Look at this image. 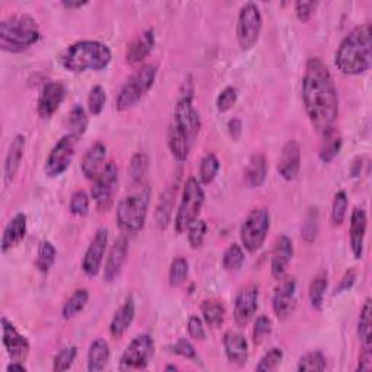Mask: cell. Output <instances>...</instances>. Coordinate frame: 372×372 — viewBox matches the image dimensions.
I'll list each match as a JSON object with an SVG mask.
<instances>
[{
    "instance_id": "cell-1",
    "label": "cell",
    "mask_w": 372,
    "mask_h": 372,
    "mask_svg": "<svg viewBox=\"0 0 372 372\" xmlns=\"http://www.w3.org/2000/svg\"><path fill=\"white\" fill-rule=\"evenodd\" d=\"M307 116L319 134L334 128L339 116V97L333 76L319 57L308 58L301 83Z\"/></svg>"
},
{
    "instance_id": "cell-28",
    "label": "cell",
    "mask_w": 372,
    "mask_h": 372,
    "mask_svg": "<svg viewBox=\"0 0 372 372\" xmlns=\"http://www.w3.org/2000/svg\"><path fill=\"white\" fill-rule=\"evenodd\" d=\"M25 146H26V138L22 134L15 136V138L12 140L9 146L6 159H5V185L6 186L11 185L18 175V170L21 168L22 158H23Z\"/></svg>"
},
{
    "instance_id": "cell-42",
    "label": "cell",
    "mask_w": 372,
    "mask_h": 372,
    "mask_svg": "<svg viewBox=\"0 0 372 372\" xmlns=\"http://www.w3.org/2000/svg\"><path fill=\"white\" fill-rule=\"evenodd\" d=\"M55 258H57V251H55L54 244L48 240L43 241L38 247V253H37V259H35L37 269L43 273H47L53 268Z\"/></svg>"
},
{
    "instance_id": "cell-58",
    "label": "cell",
    "mask_w": 372,
    "mask_h": 372,
    "mask_svg": "<svg viewBox=\"0 0 372 372\" xmlns=\"http://www.w3.org/2000/svg\"><path fill=\"white\" fill-rule=\"evenodd\" d=\"M227 128H229V134L230 137L237 141L240 137H241V133H243V124L239 118H233L229 121L227 124Z\"/></svg>"
},
{
    "instance_id": "cell-30",
    "label": "cell",
    "mask_w": 372,
    "mask_h": 372,
    "mask_svg": "<svg viewBox=\"0 0 372 372\" xmlns=\"http://www.w3.org/2000/svg\"><path fill=\"white\" fill-rule=\"evenodd\" d=\"M177 192V183H170L168 188L160 194L158 207H156V223L160 230H165L172 221V214L175 207V198Z\"/></svg>"
},
{
    "instance_id": "cell-29",
    "label": "cell",
    "mask_w": 372,
    "mask_h": 372,
    "mask_svg": "<svg viewBox=\"0 0 372 372\" xmlns=\"http://www.w3.org/2000/svg\"><path fill=\"white\" fill-rule=\"evenodd\" d=\"M268 176V162L263 154L258 153L247 162L244 168V182L249 188H261Z\"/></svg>"
},
{
    "instance_id": "cell-46",
    "label": "cell",
    "mask_w": 372,
    "mask_h": 372,
    "mask_svg": "<svg viewBox=\"0 0 372 372\" xmlns=\"http://www.w3.org/2000/svg\"><path fill=\"white\" fill-rule=\"evenodd\" d=\"M77 356V348L76 346H66L61 351L57 352V355L53 359V369L55 372H63L72 368Z\"/></svg>"
},
{
    "instance_id": "cell-23",
    "label": "cell",
    "mask_w": 372,
    "mask_h": 372,
    "mask_svg": "<svg viewBox=\"0 0 372 372\" xmlns=\"http://www.w3.org/2000/svg\"><path fill=\"white\" fill-rule=\"evenodd\" d=\"M368 227V217L363 208L356 207L351 215V224H349V240H351V249L355 259H361L363 255V241L366 236Z\"/></svg>"
},
{
    "instance_id": "cell-56",
    "label": "cell",
    "mask_w": 372,
    "mask_h": 372,
    "mask_svg": "<svg viewBox=\"0 0 372 372\" xmlns=\"http://www.w3.org/2000/svg\"><path fill=\"white\" fill-rule=\"evenodd\" d=\"M356 369L365 372L372 369V345H361V354Z\"/></svg>"
},
{
    "instance_id": "cell-9",
    "label": "cell",
    "mask_w": 372,
    "mask_h": 372,
    "mask_svg": "<svg viewBox=\"0 0 372 372\" xmlns=\"http://www.w3.org/2000/svg\"><path fill=\"white\" fill-rule=\"evenodd\" d=\"M270 229V214L266 208L252 209L240 227V240L243 249L255 253L262 249Z\"/></svg>"
},
{
    "instance_id": "cell-57",
    "label": "cell",
    "mask_w": 372,
    "mask_h": 372,
    "mask_svg": "<svg viewBox=\"0 0 372 372\" xmlns=\"http://www.w3.org/2000/svg\"><path fill=\"white\" fill-rule=\"evenodd\" d=\"M355 281H356V270H355V269H349V270H348V272L344 275L342 281H340L339 287L336 288V292H334V295H337V294H340V292L349 291V290L354 287Z\"/></svg>"
},
{
    "instance_id": "cell-43",
    "label": "cell",
    "mask_w": 372,
    "mask_h": 372,
    "mask_svg": "<svg viewBox=\"0 0 372 372\" xmlns=\"http://www.w3.org/2000/svg\"><path fill=\"white\" fill-rule=\"evenodd\" d=\"M244 259H246V256H244L243 247L237 243H233L227 247L224 255H223V266H224L226 270L236 272L243 266Z\"/></svg>"
},
{
    "instance_id": "cell-59",
    "label": "cell",
    "mask_w": 372,
    "mask_h": 372,
    "mask_svg": "<svg viewBox=\"0 0 372 372\" xmlns=\"http://www.w3.org/2000/svg\"><path fill=\"white\" fill-rule=\"evenodd\" d=\"M89 2L87 0H63V2H61V5H63V8L66 9H70V11H76V9H80L83 6H86Z\"/></svg>"
},
{
    "instance_id": "cell-27",
    "label": "cell",
    "mask_w": 372,
    "mask_h": 372,
    "mask_svg": "<svg viewBox=\"0 0 372 372\" xmlns=\"http://www.w3.org/2000/svg\"><path fill=\"white\" fill-rule=\"evenodd\" d=\"M26 230H28L26 215L23 212H18L5 227L2 243H0V246H2V252L8 253L9 251L13 249V247H16L25 239Z\"/></svg>"
},
{
    "instance_id": "cell-32",
    "label": "cell",
    "mask_w": 372,
    "mask_h": 372,
    "mask_svg": "<svg viewBox=\"0 0 372 372\" xmlns=\"http://www.w3.org/2000/svg\"><path fill=\"white\" fill-rule=\"evenodd\" d=\"M201 313H202L204 322L209 327L217 329L224 323L226 307L219 300H205L201 304Z\"/></svg>"
},
{
    "instance_id": "cell-4",
    "label": "cell",
    "mask_w": 372,
    "mask_h": 372,
    "mask_svg": "<svg viewBox=\"0 0 372 372\" xmlns=\"http://www.w3.org/2000/svg\"><path fill=\"white\" fill-rule=\"evenodd\" d=\"M112 61V51L104 43L83 40L69 45L60 55V63L70 73L101 72Z\"/></svg>"
},
{
    "instance_id": "cell-35",
    "label": "cell",
    "mask_w": 372,
    "mask_h": 372,
    "mask_svg": "<svg viewBox=\"0 0 372 372\" xmlns=\"http://www.w3.org/2000/svg\"><path fill=\"white\" fill-rule=\"evenodd\" d=\"M327 287H329V279H327V273L326 272L317 273L312 279V283H310L308 298H310V302H312L313 308L319 310V312L323 308V302H324V295H326Z\"/></svg>"
},
{
    "instance_id": "cell-49",
    "label": "cell",
    "mask_w": 372,
    "mask_h": 372,
    "mask_svg": "<svg viewBox=\"0 0 372 372\" xmlns=\"http://www.w3.org/2000/svg\"><path fill=\"white\" fill-rule=\"evenodd\" d=\"M186 231H188V240L192 249H199L207 236V223L201 219H197Z\"/></svg>"
},
{
    "instance_id": "cell-50",
    "label": "cell",
    "mask_w": 372,
    "mask_h": 372,
    "mask_svg": "<svg viewBox=\"0 0 372 372\" xmlns=\"http://www.w3.org/2000/svg\"><path fill=\"white\" fill-rule=\"evenodd\" d=\"M237 98H239V93H237V89L234 86L224 87L220 92V95L217 97V101H215L217 109H219V112L230 111L236 105Z\"/></svg>"
},
{
    "instance_id": "cell-8",
    "label": "cell",
    "mask_w": 372,
    "mask_h": 372,
    "mask_svg": "<svg viewBox=\"0 0 372 372\" xmlns=\"http://www.w3.org/2000/svg\"><path fill=\"white\" fill-rule=\"evenodd\" d=\"M205 202V192L202 183L197 177H188L183 185L180 204L175 217V230L177 234L185 233L198 219Z\"/></svg>"
},
{
    "instance_id": "cell-6",
    "label": "cell",
    "mask_w": 372,
    "mask_h": 372,
    "mask_svg": "<svg viewBox=\"0 0 372 372\" xmlns=\"http://www.w3.org/2000/svg\"><path fill=\"white\" fill-rule=\"evenodd\" d=\"M151 190L144 185L124 198L116 208V224L124 234L140 233L147 220Z\"/></svg>"
},
{
    "instance_id": "cell-24",
    "label": "cell",
    "mask_w": 372,
    "mask_h": 372,
    "mask_svg": "<svg viewBox=\"0 0 372 372\" xmlns=\"http://www.w3.org/2000/svg\"><path fill=\"white\" fill-rule=\"evenodd\" d=\"M106 151H108L106 146L101 141L95 143L87 148V151L84 153V156L82 159V165H80L82 173L84 175L86 179L93 180L101 173V170L105 166L104 162L106 159Z\"/></svg>"
},
{
    "instance_id": "cell-18",
    "label": "cell",
    "mask_w": 372,
    "mask_h": 372,
    "mask_svg": "<svg viewBox=\"0 0 372 372\" xmlns=\"http://www.w3.org/2000/svg\"><path fill=\"white\" fill-rule=\"evenodd\" d=\"M66 93H67L66 86L61 82L54 80L44 84L37 104L38 115L41 118L53 116L55 111L60 108V105L66 99Z\"/></svg>"
},
{
    "instance_id": "cell-60",
    "label": "cell",
    "mask_w": 372,
    "mask_h": 372,
    "mask_svg": "<svg viewBox=\"0 0 372 372\" xmlns=\"http://www.w3.org/2000/svg\"><path fill=\"white\" fill-rule=\"evenodd\" d=\"M6 371H8V372H12V371H21V372H25V371H26V366L23 365V362L12 361V362L6 366Z\"/></svg>"
},
{
    "instance_id": "cell-53",
    "label": "cell",
    "mask_w": 372,
    "mask_h": 372,
    "mask_svg": "<svg viewBox=\"0 0 372 372\" xmlns=\"http://www.w3.org/2000/svg\"><path fill=\"white\" fill-rule=\"evenodd\" d=\"M170 349H172L173 354H176V355H179L182 358H186V359L195 361L198 358L194 345L190 342L188 339H183V337L179 339L173 346H170Z\"/></svg>"
},
{
    "instance_id": "cell-13",
    "label": "cell",
    "mask_w": 372,
    "mask_h": 372,
    "mask_svg": "<svg viewBox=\"0 0 372 372\" xmlns=\"http://www.w3.org/2000/svg\"><path fill=\"white\" fill-rule=\"evenodd\" d=\"M154 355V340L150 334L143 333L136 336L130 345L122 352L119 365L121 369H146Z\"/></svg>"
},
{
    "instance_id": "cell-36",
    "label": "cell",
    "mask_w": 372,
    "mask_h": 372,
    "mask_svg": "<svg viewBox=\"0 0 372 372\" xmlns=\"http://www.w3.org/2000/svg\"><path fill=\"white\" fill-rule=\"evenodd\" d=\"M358 336L361 345H372V304L371 298H366L363 302L359 320H358Z\"/></svg>"
},
{
    "instance_id": "cell-14",
    "label": "cell",
    "mask_w": 372,
    "mask_h": 372,
    "mask_svg": "<svg viewBox=\"0 0 372 372\" xmlns=\"http://www.w3.org/2000/svg\"><path fill=\"white\" fill-rule=\"evenodd\" d=\"M273 313L279 320H287L297 307V279L295 276H284L279 279V284L272 297Z\"/></svg>"
},
{
    "instance_id": "cell-48",
    "label": "cell",
    "mask_w": 372,
    "mask_h": 372,
    "mask_svg": "<svg viewBox=\"0 0 372 372\" xmlns=\"http://www.w3.org/2000/svg\"><path fill=\"white\" fill-rule=\"evenodd\" d=\"M148 168V158L144 153H136L128 168V175L134 183L140 182L141 177L146 175Z\"/></svg>"
},
{
    "instance_id": "cell-45",
    "label": "cell",
    "mask_w": 372,
    "mask_h": 372,
    "mask_svg": "<svg viewBox=\"0 0 372 372\" xmlns=\"http://www.w3.org/2000/svg\"><path fill=\"white\" fill-rule=\"evenodd\" d=\"M348 195L345 191H339L334 195L332 205V221L333 226H342L348 214Z\"/></svg>"
},
{
    "instance_id": "cell-12",
    "label": "cell",
    "mask_w": 372,
    "mask_h": 372,
    "mask_svg": "<svg viewBox=\"0 0 372 372\" xmlns=\"http://www.w3.org/2000/svg\"><path fill=\"white\" fill-rule=\"evenodd\" d=\"M118 168L114 162L105 165L101 173L93 179L92 198L101 212L108 211L112 207L115 192L118 188Z\"/></svg>"
},
{
    "instance_id": "cell-5",
    "label": "cell",
    "mask_w": 372,
    "mask_h": 372,
    "mask_svg": "<svg viewBox=\"0 0 372 372\" xmlns=\"http://www.w3.org/2000/svg\"><path fill=\"white\" fill-rule=\"evenodd\" d=\"M40 38V28L33 16L19 13L0 22V48L4 51L22 53L37 44Z\"/></svg>"
},
{
    "instance_id": "cell-54",
    "label": "cell",
    "mask_w": 372,
    "mask_h": 372,
    "mask_svg": "<svg viewBox=\"0 0 372 372\" xmlns=\"http://www.w3.org/2000/svg\"><path fill=\"white\" fill-rule=\"evenodd\" d=\"M319 2H297L295 4V13L301 22H308L314 15Z\"/></svg>"
},
{
    "instance_id": "cell-33",
    "label": "cell",
    "mask_w": 372,
    "mask_h": 372,
    "mask_svg": "<svg viewBox=\"0 0 372 372\" xmlns=\"http://www.w3.org/2000/svg\"><path fill=\"white\" fill-rule=\"evenodd\" d=\"M89 302V291L86 288H79L76 290L63 304L61 308V314H63L65 320H70L76 317L79 313H82L84 307Z\"/></svg>"
},
{
    "instance_id": "cell-16",
    "label": "cell",
    "mask_w": 372,
    "mask_h": 372,
    "mask_svg": "<svg viewBox=\"0 0 372 372\" xmlns=\"http://www.w3.org/2000/svg\"><path fill=\"white\" fill-rule=\"evenodd\" d=\"M259 307L258 285H247L239 291L234 301V320L237 326L244 327L255 317Z\"/></svg>"
},
{
    "instance_id": "cell-20",
    "label": "cell",
    "mask_w": 372,
    "mask_h": 372,
    "mask_svg": "<svg viewBox=\"0 0 372 372\" xmlns=\"http://www.w3.org/2000/svg\"><path fill=\"white\" fill-rule=\"evenodd\" d=\"M294 258V243L288 236H279L273 244L270 256V272L275 279L285 276L288 266Z\"/></svg>"
},
{
    "instance_id": "cell-41",
    "label": "cell",
    "mask_w": 372,
    "mask_h": 372,
    "mask_svg": "<svg viewBox=\"0 0 372 372\" xmlns=\"http://www.w3.org/2000/svg\"><path fill=\"white\" fill-rule=\"evenodd\" d=\"M327 366V362H326V356L319 352V351H313V352H307L305 355H302L298 361V366H297V371L300 372H322L324 371Z\"/></svg>"
},
{
    "instance_id": "cell-3",
    "label": "cell",
    "mask_w": 372,
    "mask_h": 372,
    "mask_svg": "<svg viewBox=\"0 0 372 372\" xmlns=\"http://www.w3.org/2000/svg\"><path fill=\"white\" fill-rule=\"evenodd\" d=\"M372 29L369 23L354 28L340 43L336 54V67L348 76H358L369 70L372 60Z\"/></svg>"
},
{
    "instance_id": "cell-26",
    "label": "cell",
    "mask_w": 372,
    "mask_h": 372,
    "mask_svg": "<svg viewBox=\"0 0 372 372\" xmlns=\"http://www.w3.org/2000/svg\"><path fill=\"white\" fill-rule=\"evenodd\" d=\"M134 317H136V301H134L133 297H128L126 301L122 302V305L116 310L112 320H111V324H109L111 334L115 339L122 337L124 333H126L131 327Z\"/></svg>"
},
{
    "instance_id": "cell-55",
    "label": "cell",
    "mask_w": 372,
    "mask_h": 372,
    "mask_svg": "<svg viewBox=\"0 0 372 372\" xmlns=\"http://www.w3.org/2000/svg\"><path fill=\"white\" fill-rule=\"evenodd\" d=\"M188 333L194 340H205L207 333H205V327H204V322L198 317V316H191L188 320Z\"/></svg>"
},
{
    "instance_id": "cell-22",
    "label": "cell",
    "mask_w": 372,
    "mask_h": 372,
    "mask_svg": "<svg viewBox=\"0 0 372 372\" xmlns=\"http://www.w3.org/2000/svg\"><path fill=\"white\" fill-rule=\"evenodd\" d=\"M223 346L230 363L237 366L246 365L247 358H249V344H247V339L241 333L236 330H227L223 336Z\"/></svg>"
},
{
    "instance_id": "cell-39",
    "label": "cell",
    "mask_w": 372,
    "mask_h": 372,
    "mask_svg": "<svg viewBox=\"0 0 372 372\" xmlns=\"http://www.w3.org/2000/svg\"><path fill=\"white\" fill-rule=\"evenodd\" d=\"M220 168V160L214 153L205 154L199 165V182L202 185H211L215 180L217 175H219Z\"/></svg>"
},
{
    "instance_id": "cell-2",
    "label": "cell",
    "mask_w": 372,
    "mask_h": 372,
    "mask_svg": "<svg viewBox=\"0 0 372 372\" xmlns=\"http://www.w3.org/2000/svg\"><path fill=\"white\" fill-rule=\"evenodd\" d=\"M201 130V116L194 105V80L188 76L180 86L179 98L168 130V146L177 162H186Z\"/></svg>"
},
{
    "instance_id": "cell-40",
    "label": "cell",
    "mask_w": 372,
    "mask_h": 372,
    "mask_svg": "<svg viewBox=\"0 0 372 372\" xmlns=\"http://www.w3.org/2000/svg\"><path fill=\"white\" fill-rule=\"evenodd\" d=\"M190 275V262L185 258H176L169 268V284L173 288L183 285Z\"/></svg>"
},
{
    "instance_id": "cell-15",
    "label": "cell",
    "mask_w": 372,
    "mask_h": 372,
    "mask_svg": "<svg viewBox=\"0 0 372 372\" xmlns=\"http://www.w3.org/2000/svg\"><path fill=\"white\" fill-rule=\"evenodd\" d=\"M106 246H108V229L101 227L98 229L97 234L93 236L82 261V269L84 275H87L89 278L97 276L101 272L104 258L106 253Z\"/></svg>"
},
{
    "instance_id": "cell-10",
    "label": "cell",
    "mask_w": 372,
    "mask_h": 372,
    "mask_svg": "<svg viewBox=\"0 0 372 372\" xmlns=\"http://www.w3.org/2000/svg\"><path fill=\"white\" fill-rule=\"evenodd\" d=\"M263 19L256 4H246L241 6L237 18L236 35L241 51L252 50L259 41Z\"/></svg>"
},
{
    "instance_id": "cell-61",
    "label": "cell",
    "mask_w": 372,
    "mask_h": 372,
    "mask_svg": "<svg viewBox=\"0 0 372 372\" xmlns=\"http://www.w3.org/2000/svg\"><path fill=\"white\" fill-rule=\"evenodd\" d=\"M166 371H177V366H175V365H169V366H166Z\"/></svg>"
},
{
    "instance_id": "cell-19",
    "label": "cell",
    "mask_w": 372,
    "mask_h": 372,
    "mask_svg": "<svg viewBox=\"0 0 372 372\" xmlns=\"http://www.w3.org/2000/svg\"><path fill=\"white\" fill-rule=\"evenodd\" d=\"M128 258V240L126 236H119L111 246L108 258L104 266V281L114 283L122 272Z\"/></svg>"
},
{
    "instance_id": "cell-37",
    "label": "cell",
    "mask_w": 372,
    "mask_h": 372,
    "mask_svg": "<svg viewBox=\"0 0 372 372\" xmlns=\"http://www.w3.org/2000/svg\"><path fill=\"white\" fill-rule=\"evenodd\" d=\"M67 127L70 130V134L76 137H80L86 133L89 127V116H87L86 109L82 105L76 104L70 109L69 116H67Z\"/></svg>"
},
{
    "instance_id": "cell-31",
    "label": "cell",
    "mask_w": 372,
    "mask_h": 372,
    "mask_svg": "<svg viewBox=\"0 0 372 372\" xmlns=\"http://www.w3.org/2000/svg\"><path fill=\"white\" fill-rule=\"evenodd\" d=\"M109 358H111L109 344L105 339H95L90 344L87 351V371L98 372L105 369Z\"/></svg>"
},
{
    "instance_id": "cell-38",
    "label": "cell",
    "mask_w": 372,
    "mask_h": 372,
    "mask_svg": "<svg viewBox=\"0 0 372 372\" xmlns=\"http://www.w3.org/2000/svg\"><path fill=\"white\" fill-rule=\"evenodd\" d=\"M319 229H320V214H319V208H310L307 215H305V220L302 223L301 227V237L305 243H313L317 239L319 234Z\"/></svg>"
},
{
    "instance_id": "cell-44",
    "label": "cell",
    "mask_w": 372,
    "mask_h": 372,
    "mask_svg": "<svg viewBox=\"0 0 372 372\" xmlns=\"http://www.w3.org/2000/svg\"><path fill=\"white\" fill-rule=\"evenodd\" d=\"M106 104V92L104 89V86L101 84H95L90 92H89V97H87V109L93 116H98L102 114L104 108Z\"/></svg>"
},
{
    "instance_id": "cell-47",
    "label": "cell",
    "mask_w": 372,
    "mask_h": 372,
    "mask_svg": "<svg viewBox=\"0 0 372 372\" xmlns=\"http://www.w3.org/2000/svg\"><path fill=\"white\" fill-rule=\"evenodd\" d=\"M284 359V352L279 349V348H270L259 361V363L256 365V371L258 372H270L275 371L279 363L283 362Z\"/></svg>"
},
{
    "instance_id": "cell-25",
    "label": "cell",
    "mask_w": 372,
    "mask_h": 372,
    "mask_svg": "<svg viewBox=\"0 0 372 372\" xmlns=\"http://www.w3.org/2000/svg\"><path fill=\"white\" fill-rule=\"evenodd\" d=\"M156 45V35L154 29H147L141 35H138L128 47L126 53V61L128 65H138L146 60Z\"/></svg>"
},
{
    "instance_id": "cell-52",
    "label": "cell",
    "mask_w": 372,
    "mask_h": 372,
    "mask_svg": "<svg viewBox=\"0 0 372 372\" xmlns=\"http://www.w3.org/2000/svg\"><path fill=\"white\" fill-rule=\"evenodd\" d=\"M272 329H273L272 320L266 316H259L253 327V342L256 345H261L263 340H266L270 336Z\"/></svg>"
},
{
    "instance_id": "cell-21",
    "label": "cell",
    "mask_w": 372,
    "mask_h": 372,
    "mask_svg": "<svg viewBox=\"0 0 372 372\" xmlns=\"http://www.w3.org/2000/svg\"><path fill=\"white\" fill-rule=\"evenodd\" d=\"M301 169V147L295 140H290L283 147L278 159V172L285 180H294Z\"/></svg>"
},
{
    "instance_id": "cell-34",
    "label": "cell",
    "mask_w": 372,
    "mask_h": 372,
    "mask_svg": "<svg viewBox=\"0 0 372 372\" xmlns=\"http://www.w3.org/2000/svg\"><path fill=\"white\" fill-rule=\"evenodd\" d=\"M344 140L342 136H340L336 128L327 131L326 134H323V143L320 147V160L324 163H330L337 154L340 153V148H342Z\"/></svg>"
},
{
    "instance_id": "cell-7",
    "label": "cell",
    "mask_w": 372,
    "mask_h": 372,
    "mask_svg": "<svg viewBox=\"0 0 372 372\" xmlns=\"http://www.w3.org/2000/svg\"><path fill=\"white\" fill-rule=\"evenodd\" d=\"M156 76L158 67L154 65H146L133 73L118 92L115 101L116 109L128 111L134 108L153 87L154 82H156Z\"/></svg>"
},
{
    "instance_id": "cell-17",
    "label": "cell",
    "mask_w": 372,
    "mask_h": 372,
    "mask_svg": "<svg viewBox=\"0 0 372 372\" xmlns=\"http://www.w3.org/2000/svg\"><path fill=\"white\" fill-rule=\"evenodd\" d=\"M2 342L12 361H26L31 351L29 340L6 317H2Z\"/></svg>"
},
{
    "instance_id": "cell-11",
    "label": "cell",
    "mask_w": 372,
    "mask_h": 372,
    "mask_svg": "<svg viewBox=\"0 0 372 372\" xmlns=\"http://www.w3.org/2000/svg\"><path fill=\"white\" fill-rule=\"evenodd\" d=\"M77 140L79 137L69 133L54 144L44 166V172L48 177H58L70 168L76 153Z\"/></svg>"
},
{
    "instance_id": "cell-51",
    "label": "cell",
    "mask_w": 372,
    "mask_h": 372,
    "mask_svg": "<svg viewBox=\"0 0 372 372\" xmlns=\"http://www.w3.org/2000/svg\"><path fill=\"white\" fill-rule=\"evenodd\" d=\"M90 199L84 191L73 192L70 198V212L77 217H84L89 214Z\"/></svg>"
}]
</instances>
